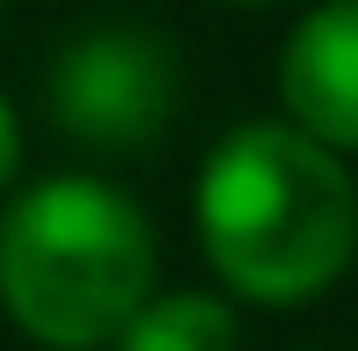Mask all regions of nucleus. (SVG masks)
Instances as JSON below:
<instances>
[{"label":"nucleus","mask_w":358,"mask_h":351,"mask_svg":"<svg viewBox=\"0 0 358 351\" xmlns=\"http://www.w3.org/2000/svg\"><path fill=\"white\" fill-rule=\"evenodd\" d=\"M278 95L315 139L358 147V0H329L285 37Z\"/></svg>","instance_id":"4"},{"label":"nucleus","mask_w":358,"mask_h":351,"mask_svg":"<svg viewBox=\"0 0 358 351\" xmlns=\"http://www.w3.org/2000/svg\"><path fill=\"white\" fill-rule=\"evenodd\" d=\"M15 162H22V132H15V110H8V95H0V190L15 183Z\"/></svg>","instance_id":"6"},{"label":"nucleus","mask_w":358,"mask_h":351,"mask_svg":"<svg viewBox=\"0 0 358 351\" xmlns=\"http://www.w3.org/2000/svg\"><path fill=\"white\" fill-rule=\"evenodd\" d=\"M117 351H234V315L213 293H169L124 322Z\"/></svg>","instance_id":"5"},{"label":"nucleus","mask_w":358,"mask_h":351,"mask_svg":"<svg viewBox=\"0 0 358 351\" xmlns=\"http://www.w3.org/2000/svg\"><path fill=\"white\" fill-rule=\"evenodd\" d=\"M52 117L95 154H139L176 117V52L169 37L110 22L73 37L52 59Z\"/></svg>","instance_id":"3"},{"label":"nucleus","mask_w":358,"mask_h":351,"mask_svg":"<svg viewBox=\"0 0 358 351\" xmlns=\"http://www.w3.org/2000/svg\"><path fill=\"white\" fill-rule=\"evenodd\" d=\"M0 300L52 351H95L154 300V227L124 190L52 176L0 220Z\"/></svg>","instance_id":"2"},{"label":"nucleus","mask_w":358,"mask_h":351,"mask_svg":"<svg viewBox=\"0 0 358 351\" xmlns=\"http://www.w3.org/2000/svg\"><path fill=\"white\" fill-rule=\"evenodd\" d=\"M198 242L241 300L292 308L344 278L358 249V190L307 124H241L198 176Z\"/></svg>","instance_id":"1"}]
</instances>
